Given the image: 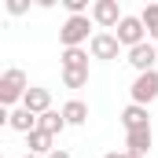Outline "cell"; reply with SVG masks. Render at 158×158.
<instances>
[{"label":"cell","instance_id":"obj_15","mask_svg":"<svg viewBox=\"0 0 158 158\" xmlns=\"http://www.w3.org/2000/svg\"><path fill=\"white\" fill-rule=\"evenodd\" d=\"M40 132H48V136H59L63 129H66V118H63V110H48V114H40Z\"/></svg>","mask_w":158,"mask_h":158},{"label":"cell","instance_id":"obj_17","mask_svg":"<svg viewBox=\"0 0 158 158\" xmlns=\"http://www.w3.org/2000/svg\"><path fill=\"white\" fill-rule=\"evenodd\" d=\"M140 19H143V26H147V37L158 30V4H147L143 11H140Z\"/></svg>","mask_w":158,"mask_h":158},{"label":"cell","instance_id":"obj_12","mask_svg":"<svg viewBox=\"0 0 158 158\" xmlns=\"http://www.w3.org/2000/svg\"><path fill=\"white\" fill-rule=\"evenodd\" d=\"M26 147H30V155H40V158H48L52 151H55V136H48V132H30L26 136Z\"/></svg>","mask_w":158,"mask_h":158},{"label":"cell","instance_id":"obj_3","mask_svg":"<svg viewBox=\"0 0 158 158\" xmlns=\"http://www.w3.org/2000/svg\"><path fill=\"white\" fill-rule=\"evenodd\" d=\"M114 37H118L121 48H136V44L147 40V26H143L140 15H125V19L118 22V30H114Z\"/></svg>","mask_w":158,"mask_h":158},{"label":"cell","instance_id":"obj_18","mask_svg":"<svg viewBox=\"0 0 158 158\" xmlns=\"http://www.w3.org/2000/svg\"><path fill=\"white\" fill-rule=\"evenodd\" d=\"M63 7H66L70 15H92V7H88V0H63Z\"/></svg>","mask_w":158,"mask_h":158},{"label":"cell","instance_id":"obj_14","mask_svg":"<svg viewBox=\"0 0 158 158\" xmlns=\"http://www.w3.org/2000/svg\"><path fill=\"white\" fill-rule=\"evenodd\" d=\"M63 70H88V48H63Z\"/></svg>","mask_w":158,"mask_h":158},{"label":"cell","instance_id":"obj_22","mask_svg":"<svg viewBox=\"0 0 158 158\" xmlns=\"http://www.w3.org/2000/svg\"><path fill=\"white\" fill-rule=\"evenodd\" d=\"M125 158H140V155H129V151H125Z\"/></svg>","mask_w":158,"mask_h":158},{"label":"cell","instance_id":"obj_6","mask_svg":"<svg viewBox=\"0 0 158 158\" xmlns=\"http://www.w3.org/2000/svg\"><path fill=\"white\" fill-rule=\"evenodd\" d=\"M118 52H121V44L114 33H107V30H99L96 37L88 40V55L92 59H103V63H110V59H118Z\"/></svg>","mask_w":158,"mask_h":158},{"label":"cell","instance_id":"obj_20","mask_svg":"<svg viewBox=\"0 0 158 158\" xmlns=\"http://www.w3.org/2000/svg\"><path fill=\"white\" fill-rule=\"evenodd\" d=\"M48 158H74V155H70V151H63V147H55V151H52Z\"/></svg>","mask_w":158,"mask_h":158},{"label":"cell","instance_id":"obj_4","mask_svg":"<svg viewBox=\"0 0 158 158\" xmlns=\"http://www.w3.org/2000/svg\"><path fill=\"white\" fill-rule=\"evenodd\" d=\"M129 96H132V103H140V107H151V103L158 99V70L136 74L132 88H129Z\"/></svg>","mask_w":158,"mask_h":158},{"label":"cell","instance_id":"obj_5","mask_svg":"<svg viewBox=\"0 0 158 158\" xmlns=\"http://www.w3.org/2000/svg\"><path fill=\"white\" fill-rule=\"evenodd\" d=\"M125 19L118 7V0H96L92 4V22L99 26V30H118V22Z\"/></svg>","mask_w":158,"mask_h":158},{"label":"cell","instance_id":"obj_11","mask_svg":"<svg viewBox=\"0 0 158 158\" xmlns=\"http://www.w3.org/2000/svg\"><path fill=\"white\" fill-rule=\"evenodd\" d=\"M151 143H155V132L151 129H140V132H125V147L129 155H151Z\"/></svg>","mask_w":158,"mask_h":158},{"label":"cell","instance_id":"obj_21","mask_svg":"<svg viewBox=\"0 0 158 158\" xmlns=\"http://www.w3.org/2000/svg\"><path fill=\"white\" fill-rule=\"evenodd\" d=\"M103 158H125V155H118V151H110V155H103Z\"/></svg>","mask_w":158,"mask_h":158},{"label":"cell","instance_id":"obj_10","mask_svg":"<svg viewBox=\"0 0 158 158\" xmlns=\"http://www.w3.org/2000/svg\"><path fill=\"white\" fill-rule=\"evenodd\" d=\"M7 125H11L15 132H22V136H30V132H37L40 118L33 114V110H26V107H15V110L7 114Z\"/></svg>","mask_w":158,"mask_h":158},{"label":"cell","instance_id":"obj_23","mask_svg":"<svg viewBox=\"0 0 158 158\" xmlns=\"http://www.w3.org/2000/svg\"><path fill=\"white\" fill-rule=\"evenodd\" d=\"M26 158H40V155H30V151H26Z\"/></svg>","mask_w":158,"mask_h":158},{"label":"cell","instance_id":"obj_8","mask_svg":"<svg viewBox=\"0 0 158 158\" xmlns=\"http://www.w3.org/2000/svg\"><path fill=\"white\" fill-rule=\"evenodd\" d=\"M121 125H125V132L151 129V114H147V107H140V103H129V107L121 110Z\"/></svg>","mask_w":158,"mask_h":158},{"label":"cell","instance_id":"obj_16","mask_svg":"<svg viewBox=\"0 0 158 158\" xmlns=\"http://www.w3.org/2000/svg\"><path fill=\"white\" fill-rule=\"evenodd\" d=\"M63 85L66 88H85L88 85V70H63Z\"/></svg>","mask_w":158,"mask_h":158},{"label":"cell","instance_id":"obj_7","mask_svg":"<svg viewBox=\"0 0 158 158\" xmlns=\"http://www.w3.org/2000/svg\"><path fill=\"white\" fill-rule=\"evenodd\" d=\"M158 63V52L151 40H143V44H136V48H129V66L136 70V74H147V70H155Z\"/></svg>","mask_w":158,"mask_h":158},{"label":"cell","instance_id":"obj_9","mask_svg":"<svg viewBox=\"0 0 158 158\" xmlns=\"http://www.w3.org/2000/svg\"><path fill=\"white\" fill-rule=\"evenodd\" d=\"M22 107L26 110H33V114H48L52 110V92L48 88H40V85H30V92H26V99H22Z\"/></svg>","mask_w":158,"mask_h":158},{"label":"cell","instance_id":"obj_1","mask_svg":"<svg viewBox=\"0 0 158 158\" xmlns=\"http://www.w3.org/2000/svg\"><path fill=\"white\" fill-rule=\"evenodd\" d=\"M92 15H66V22L59 26V40H63V48H81V44H88V40L96 37L92 33Z\"/></svg>","mask_w":158,"mask_h":158},{"label":"cell","instance_id":"obj_19","mask_svg":"<svg viewBox=\"0 0 158 158\" xmlns=\"http://www.w3.org/2000/svg\"><path fill=\"white\" fill-rule=\"evenodd\" d=\"M26 7H30L26 0H7V11H11V15H26Z\"/></svg>","mask_w":158,"mask_h":158},{"label":"cell","instance_id":"obj_2","mask_svg":"<svg viewBox=\"0 0 158 158\" xmlns=\"http://www.w3.org/2000/svg\"><path fill=\"white\" fill-rule=\"evenodd\" d=\"M26 92H30V77H26V70L7 66V70H4V77H0V103H4V107H15V103L22 107Z\"/></svg>","mask_w":158,"mask_h":158},{"label":"cell","instance_id":"obj_13","mask_svg":"<svg viewBox=\"0 0 158 158\" xmlns=\"http://www.w3.org/2000/svg\"><path fill=\"white\" fill-rule=\"evenodd\" d=\"M63 118H66V125H85L88 121V103L85 99H66L63 103Z\"/></svg>","mask_w":158,"mask_h":158}]
</instances>
